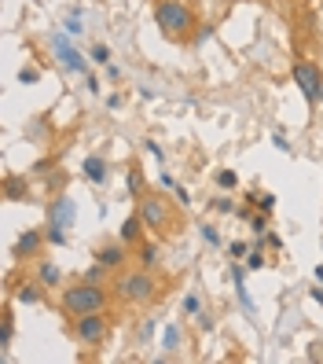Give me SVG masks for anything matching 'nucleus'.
Listing matches in <instances>:
<instances>
[{"instance_id": "obj_1", "label": "nucleus", "mask_w": 323, "mask_h": 364, "mask_svg": "<svg viewBox=\"0 0 323 364\" xmlns=\"http://www.w3.org/2000/svg\"><path fill=\"white\" fill-rule=\"evenodd\" d=\"M59 302L70 316H84V313H103L111 306V287L106 284H92V280H77L70 287L59 291Z\"/></svg>"}, {"instance_id": "obj_2", "label": "nucleus", "mask_w": 323, "mask_h": 364, "mask_svg": "<svg viewBox=\"0 0 323 364\" xmlns=\"http://www.w3.org/2000/svg\"><path fill=\"white\" fill-rule=\"evenodd\" d=\"M155 26L165 41H187L195 30V11H191L184 0H158L155 4Z\"/></svg>"}, {"instance_id": "obj_3", "label": "nucleus", "mask_w": 323, "mask_h": 364, "mask_svg": "<svg viewBox=\"0 0 323 364\" xmlns=\"http://www.w3.org/2000/svg\"><path fill=\"white\" fill-rule=\"evenodd\" d=\"M114 294L121 298L125 306H147V302L158 298V280H155V272L143 269V265L128 269V272H121L114 280Z\"/></svg>"}, {"instance_id": "obj_4", "label": "nucleus", "mask_w": 323, "mask_h": 364, "mask_svg": "<svg viewBox=\"0 0 323 364\" xmlns=\"http://www.w3.org/2000/svg\"><path fill=\"white\" fill-rule=\"evenodd\" d=\"M74 221H77L74 199H70V196H55V199L48 203V228H45L48 243H52V247H67V232L74 228Z\"/></svg>"}, {"instance_id": "obj_5", "label": "nucleus", "mask_w": 323, "mask_h": 364, "mask_svg": "<svg viewBox=\"0 0 323 364\" xmlns=\"http://www.w3.org/2000/svg\"><path fill=\"white\" fill-rule=\"evenodd\" d=\"M74 338L81 342V346H89V350H96V346H103L106 342V335H111V316H106V309L103 313H84V316H74Z\"/></svg>"}, {"instance_id": "obj_6", "label": "nucleus", "mask_w": 323, "mask_h": 364, "mask_svg": "<svg viewBox=\"0 0 323 364\" xmlns=\"http://www.w3.org/2000/svg\"><path fill=\"white\" fill-rule=\"evenodd\" d=\"M290 77H294V85L301 89V96H305L309 107L323 103V70H319V63L297 59L294 67H290Z\"/></svg>"}, {"instance_id": "obj_7", "label": "nucleus", "mask_w": 323, "mask_h": 364, "mask_svg": "<svg viewBox=\"0 0 323 364\" xmlns=\"http://www.w3.org/2000/svg\"><path fill=\"white\" fill-rule=\"evenodd\" d=\"M136 213L143 218V225H147L150 232H165V228H173V203H165L162 196H147V191H143Z\"/></svg>"}, {"instance_id": "obj_8", "label": "nucleus", "mask_w": 323, "mask_h": 364, "mask_svg": "<svg viewBox=\"0 0 323 364\" xmlns=\"http://www.w3.org/2000/svg\"><path fill=\"white\" fill-rule=\"evenodd\" d=\"M52 55H55V63L62 70H70V74H89V59H84L81 52H77V45L70 41V33L67 30H59V33H52Z\"/></svg>"}, {"instance_id": "obj_9", "label": "nucleus", "mask_w": 323, "mask_h": 364, "mask_svg": "<svg viewBox=\"0 0 323 364\" xmlns=\"http://www.w3.org/2000/svg\"><path fill=\"white\" fill-rule=\"evenodd\" d=\"M45 243H48L45 228H26V232L15 240V247H11L15 262H37V254H40V247H45Z\"/></svg>"}, {"instance_id": "obj_10", "label": "nucleus", "mask_w": 323, "mask_h": 364, "mask_svg": "<svg viewBox=\"0 0 323 364\" xmlns=\"http://www.w3.org/2000/svg\"><path fill=\"white\" fill-rule=\"evenodd\" d=\"M81 173H84V181H89V184L103 188V184H106V173H111V166H106V159H103V155H84Z\"/></svg>"}, {"instance_id": "obj_11", "label": "nucleus", "mask_w": 323, "mask_h": 364, "mask_svg": "<svg viewBox=\"0 0 323 364\" xmlns=\"http://www.w3.org/2000/svg\"><path fill=\"white\" fill-rule=\"evenodd\" d=\"M125 247H128V243H106V247H99V250H96V262L106 265L111 272L121 269V265L128 262V250H125Z\"/></svg>"}, {"instance_id": "obj_12", "label": "nucleus", "mask_w": 323, "mask_h": 364, "mask_svg": "<svg viewBox=\"0 0 323 364\" xmlns=\"http://www.w3.org/2000/svg\"><path fill=\"white\" fill-rule=\"evenodd\" d=\"M143 228H147V225H143L140 213H128V218L121 221V232H118L121 243H140V240H143Z\"/></svg>"}, {"instance_id": "obj_13", "label": "nucleus", "mask_w": 323, "mask_h": 364, "mask_svg": "<svg viewBox=\"0 0 323 364\" xmlns=\"http://www.w3.org/2000/svg\"><path fill=\"white\" fill-rule=\"evenodd\" d=\"M11 298H15L18 306H37L40 298H45V284H40V280H37V284H18Z\"/></svg>"}, {"instance_id": "obj_14", "label": "nucleus", "mask_w": 323, "mask_h": 364, "mask_svg": "<svg viewBox=\"0 0 323 364\" xmlns=\"http://www.w3.org/2000/svg\"><path fill=\"white\" fill-rule=\"evenodd\" d=\"M11 338H15V320H11V306H4V316H0V360H8Z\"/></svg>"}, {"instance_id": "obj_15", "label": "nucleus", "mask_w": 323, "mask_h": 364, "mask_svg": "<svg viewBox=\"0 0 323 364\" xmlns=\"http://www.w3.org/2000/svg\"><path fill=\"white\" fill-rule=\"evenodd\" d=\"M37 280L45 284V291H55L62 284V269L55 262H37Z\"/></svg>"}, {"instance_id": "obj_16", "label": "nucleus", "mask_w": 323, "mask_h": 364, "mask_svg": "<svg viewBox=\"0 0 323 364\" xmlns=\"http://www.w3.org/2000/svg\"><path fill=\"white\" fill-rule=\"evenodd\" d=\"M158 254H162L158 243H150V240H147V243H143V240L136 243V262H140L143 269H155V265H158Z\"/></svg>"}, {"instance_id": "obj_17", "label": "nucleus", "mask_w": 323, "mask_h": 364, "mask_svg": "<svg viewBox=\"0 0 323 364\" xmlns=\"http://www.w3.org/2000/svg\"><path fill=\"white\" fill-rule=\"evenodd\" d=\"M180 346H184V328H180V324H165V328H162V350L177 353Z\"/></svg>"}, {"instance_id": "obj_18", "label": "nucleus", "mask_w": 323, "mask_h": 364, "mask_svg": "<svg viewBox=\"0 0 323 364\" xmlns=\"http://www.w3.org/2000/svg\"><path fill=\"white\" fill-rule=\"evenodd\" d=\"M26 188H30V184H26V177H18V173H8V177H4V199H8V203L23 199V196H26Z\"/></svg>"}, {"instance_id": "obj_19", "label": "nucleus", "mask_w": 323, "mask_h": 364, "mask_svg": "<svg viewBox=\"0 0 323 364\" xmlns=\"http://www.w3.org/2000/svg\"><path fill=\"white\" fill-rule=\"evenodd\" d=\"M213 184H217L221 191H235V188H239V173H235L231 166H224V169H217V173H213Z\"/></svg>"}, {"instance_id": "obj_20", "label": "nucleus", "mask_w": 323, "mask_h": 364, "mask_svg": "<svg viewBox=\"0 0 323 364\" xmlns=\"http://www.w3.org/2000/svg\"><path fill=\"white\" fill-rule=\"evenodd\" d=\"M125 191H128L133 199H140V196H143V173H140V166H133V169L125 173Z\"/></svg>"}, {"instance_id": "obj_21", "label": "nucleus", "mask_w": 323, "mask_h": 364, "mask_svg": "<svg viewBox=\"0 0 323 364\" xmlns=\"http://www.w3.org/2000/svg\"><path fill=\"white\" fill-rule=\"evenodd\" d=\"M261 243H265V240H253V250L246 254V269H250V272H261V269L268 265V262H265V250H261Z\"/></svg>"}, {"instance_id": "obj_22", "label": "nucleus", "mask_w": 323, "mask_h": 364, "mask_svg": "<svg viewBox=\"0 0 323 364\" xmlns=\"http://www.w3.org/2000/svg\"><path fill=\"white\" fill-rule=\"evenodd\" d=\"M213 33H217V26H209V23H202V26H195V30H191V45H195V48H202V45H209V41H213Z\"/></svg>"}, {"instance_id": "obj_23", "label": "nucleus", "mask_w": 323, "mask_h": 364, "mask_svg": "<svg viewBox=\"0 0 323 364\" xmlns=\"http://www.w3.org/2000/svg\"><path fill=\"white\" fill-rule=\"evenodd\" d=\"M81 23H84V8H74V11H70V18L62 23V30H67L70 37H81V33H84V26H81Z\"/></svg>"}, {"instance_id": "obj_24", "label": "nucleus", "mask_w": 323, "mask_h": 364, "mask_svg": "<svg viewBox=\"0 0 323 364\" xmlns=\"http://www.w3.org/2000/svg\"><path fill=\"white\" fill-rule=\"evenodd\" d=\"M250 232H253V240H265V232H268V213L265 210H257L250 218Z\"/></svg>"}, {"instance_id": "obj_25", "label": "nucleus", "mask_w": 323, "mask_h": 364, "mask_svg": "<svg viewBox=\"0 0 323 364\" xmlns=\"http://www.w3.org/2000/svg\"><path fill=\"white\" fill-rule=\"evenodd\" d=\"M253 250V243H243V240H231L228 243V258L231 262H246V254Z\"/></svg>"}, {"instance_id": "obj_26", "label": "nucleus", "mask_w": 323, "mask_h": 364, "mask_svg": "<svg viewBox=\"0 0 323 364\" xmlns=\"http://www.w3.org/2000/svg\"><path fill=\"white\" fill-rule=\"evenodd\" d=\"M235 298H239V306H243L246 316L257 313V309H253V298H250V291H246V284H235Z\"/></svg>"}, {"instance_id": "obj_27", "label": "nucleus", "mask_w": 323, "mask_h": 364, "mask_svg": "<svg viewBox=\"0 0 323 364\" xmlns=\"http://www.w3.org/2000/svg\"><path fill=\"white\" fill-rule=\"evenodd\" d=\"M180 309H184V316H195V313L202 309V298H199L195 291H187V294H184V302H180Z\"/></svg>"}, {"instance_id": "obj_28", "label": "nucleus", "mask_w": 323, "mask_h": 364, "mask_svg": "<svg viewBox=\"0 0 323 364\" xmlns=\"http://www.w3.org/2000/svg\"><path fill=\"white\" fill-rule=\"evenodd\" d=\"M89 59H92V63H99V67H106V63H111V48H106L103 41H99V45H92V48H89Z\"/></svg>"}, {"instance_id": "obj_29", "label": "nucleus", "mask_w": 323, "mask_h": 364, "mask_svg": "<svg viewBox=\"0 0 323 364\" xmlns=\"http://www.w3.org/2000/svg\"><path fill=\"white\" fill-rule=\"evenodd\" d=\"M202 240H206V247H224L221 228H217V225H202Z\"/></svg>"}, {"instance_id": "obj_30", "label": "nucleus", "mask_w": 323, "mask_h": 364, "mask_svg": "<svg viewBox=\"0 0 323 364\" xmlns=\"http://www.w3.org/2000/svg\"><path fill=\"white\" fill-rule=\"evenodd\" d=\"M213 210H217L221 218H228V213H235L239 206H235V199H231V196H221V199H213Z\"/></svg>"}, {"instance_id": "obj_31", "label": "nucleus", "mask_w": 323, "mask_h": 364, "mask_svg": "<svg viewBox=\"0 0 323 364\" xmlns=\"http://www.w3.org/2000/svg\"><path fill=\"white\" fill-rule=\"evenodd\" d=\"M103 272H111V269H106V265H92V269H84V276H81V280H92V284H103Z\"/></svg>"}, {"instance_id": "obj_32", "label": "nucleus", "mask_w": 323, "mask_h": 364, "mask_svg": "<svg viewBox=\"0 0 323 364\" xmlns=\"http://www.w3.org/2000/svg\"><path fill=\"white\" fill-rule=\"evenodd\" d=\"M37 81H40L37 67H23V70H18V85H37Z\"/></svg>"}, {"instance_id": "obj_33", "label": "nucleus", "mask_w": 323, "mask_h": 364, "mask_svg": "<svg viewBox=\"0 0 323 364\" xmlns=\"http://www.w3.org/2000/svg\"><path fill=\"white\" fill-rule=\"evenodd\" d=\"M191 320H195V328H199V331H213V316H209L206 309H199V313L191 316Z\"/></svg>"}, {"instance_id": "obj_34", "label": "nucleus", "mask_w": 323, "mask_h": 364, "mask_svg": "<svg viewBox=\"0 0 323 364\" xmlns=\"http://www.w3.org/2000/svg\"><path fill=\"white\" fill-rule=\"evenodd\" d=\"M173 196H177V206H180V210H191V191H187L184 184L173 188Z\"/></svg>"}, {"instance_id": "obj_35", "label": "nucleus", "mask_w": 323, "mask_h": 364, "mask_svg": "<svg viewBox=\"0 0 323 364\" xmlns=\"http://www.w3.org/2000/svg\"><path fill=\"white\" fill-rule=\"evenodd\" d=\"M246 272H250V269H246V265H239V262H231V269H228V276H231L235 284H246Z\"/></svg>"}, {"instance_id": "obj_36", "label": "nucleus", "mask_w": 323, "mask_h": 364, "mask_svg": "<svg viewBox=\"0 0 323 364\" xmlns=\"http://www.w3.org/2000/svg\"><path fill=\"white\" fill-rule=\"evenodd\" d=\"M103 70H106V81H111V85H118V81L125 77V70L118 67V63H106V67H103Z\"/></svg>"}, {"instance_id": "obj_37", "label": "nucleus", "mask_w": 323, "mask_h": 364, "mask_svg": "<svg viewBox=\"0 0 323 364\" xmlns=\"http://www.w3.org/2000/svg\"><path fill=\"white\" fill-rule=\"evenodd\" d=\"M143 147L150 151V159H155V162H162V159H165V151L158 147V140H143Z\"/></svg>"}, {"instance_id": "obj_38", "label": "nucleus", "mask_w": 323, "mask_h": 364, "mask_svg": "<svg viewBox=\"0 0 323 364\" xmlns=\"http://www.w3.org/2000/svg\"><path fill=\"white\" fill-rule=\"evenodd\" d=\"M84 89H89L92 96H99V89H103V85H99V77H96V74H84Z\"/></svg>"}, {"instance_id": "obj_39", "label": "nucleus", "mask_w": 323, "mask_h": 364, "mask_svg": "<svg viewBox=\"0 0 323 364\" xmlns=\"http://www.w3.org/2000/svg\"><path fill=\"white\" fill-rule=\"evenodd\" d=\"M272 144H275V151L290 155V144H287V136H283V133H275V136H272Z\"/></svg>"}, {"instance_id": "obj_40", "label": "nucleus", "mask_w": 323, "mask_h": 364, "mask_svg": "<svg viewBox=\"0 0 323 364\" xmlns=\"http://www.w3.org/2000/svg\"><path fill=\"white\" fill-rule=\"evenodd\" d=\"M265 243H268L272 250H283V235H275V232H265Z\"/></svg>"}, {"instance_id": "obj_41", "label": "nucleus", "mask_w": 323, "mask_h": 364, "mask_svg": "<svg viewBox=\"0 0 323 364\" xmlns=\"http://www.w3.org/2000/svg\"><path fill=\"white\" fill-rule=\"evenodd\" d=\"M155 328H158L155 320H143V328H140V342H147L150 335H155Z\"/></svg>"}, {"instance_id": "obj_42", "label": "nucleus", "mask_w": 323, "mask_h": 364, "mask_svg": "<svg viewBox=\"0 0 323 364\" xmlns=\"http://www.w3.org/2000/svg\"><path fill=\"white\" fill-rule=\"evenodd\" d=\"M309 360H323V342H312L309 346Z\"/></svg>"}, {"instance_id": "obj_43", "label": "nucleus", "mask_w": 323, "mask_h": 364, "mask_svg": "<svg viewBox=\"0 0 323 364\" xmlns=\"http://www.w3.org/2000/svg\"><path fill=\"white\" fill-rule=\"evenodd\" d=\"M253 213H257V210H253V206L246 203V206H239V210H235V218H243V221H250V218H253Z\"/></svg>"}, {"instance_id": "obj_44", "label": "nucleus", "mask_w": 323, "mask_h": 364, "mask_svg": "<svg viewBox=\"0 0 323 364\" xmlns=\"http://www.w3.org/2000/svg\"><path fill=\"white\" fill-rule=\"evenodd\" d=\"M118 107H121V96L111 92V96H106V111H118Z\"/></svg>"}, {"instance_id": "obj_45", "label": "nucleus", "mask_w": 323, "mask_h": 364, "mask_svg": "<svg viewBox=\"0 0 323 364\" xmlns=\"http://www.w3.org/2000/svg\"><path fill=\"white\" fill-rule=\"evenodd\" d=\"M309 294H312V302H319V306H323V284H316Z\"/></svg>"}, {"instance_id": "obj_46", "label": "nucleus", "mask_w": 323, "mask_h": 364, "mask_svg": "<svg viewBox=\"0 0 323 364\" xmlns=\"http://www.w3.org/2000/svg\"><path fill=\"white\" fill-rule=\"evenodd\" d=\"M312 280H316V284H323V265H316V272H312Z\"/></svg>"}]
</instances>
